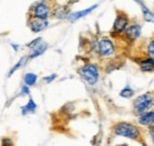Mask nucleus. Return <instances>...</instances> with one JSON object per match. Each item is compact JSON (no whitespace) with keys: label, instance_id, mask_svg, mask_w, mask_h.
<instances>
[{"label":"nucleus","instance_id":"obj_1","mask_svg":"<svg viewBox=\"0 0 154 146\" xmlns=\"http://www.w3.org/2000/svg\"><path fill=\"white\" fill-rule=\"evenodd\" d=\"M113 131H114L116 136L125 137V138H128V139L137 140L141 137L139 127L131 124V123H117L113 127Z\"/></svg>","mask_w":154,"mask_h":146},{"label":"nucleus","instance_id":"obj_2","mask_svg":"<svg viewBox=\"0 0 154 146\" xmlns=\"http://www.w3.org/2000/svg\"><path fill=\"white\" fill-rule=\"evenodd\" d=\"M79 74L81 77L89 84V85H95L98 80V69L94 64H87L82 69H79Z\"/></svg>","mask_w":154,"mask_h":146},{"label":"nucleus","instance_id":"obj_3","mask_svg":"<svg viewBox=\"0 0 154 146\" xmlns=\"http://www.w3.org/2000/svg\"><path fill=\"white\" fill-rule=\"evenodd\" d=\"M153 105V98L151 94L145 93L139 95L134 100V111L136 114H142L147 112Z\"/></svg>","mask_w":154,"mask_h":146},{"label":"nucleus","instance_id":"obj_4","mask_svg":"<svg viewBox=\"0 0 154 146\" xmlns=\"http://www.w3.org/2000/svg\"><path fill=\"white\" fill-rule=\"evenodd\" d=\"M97 53L102 57H110L115 51V46L109 39H101L96 44Z\"/></svg>","mask_w":154,"mask_h":146},{"label":"nucleus","instance_id":"obj_5","mask_svg":"<svg viewBox=\"0 0 154 146\" xmlns=\"http://www.w3.org/2000/svg\"><path fill=\"white\" fill-rule=\"evenodd\" d=\"M127 27H128V18L126 16H123V14H119L116 17L115 21H114L112 33H113V36L123 33Z\"/></svg>","mask_w":154,"mask_h":146},{"label":"nucleus","instance_id":"obj_6","mask_svg":"<svg viewBox=\"0 0 154 146\" xmlns=\"http://www.w3.org/2000/svg\"><path fill=\"white\" fill-rule=\"evenodd\" d=\"M49 14H50V7L45 1L38 2L33 7V18L48 19Z\"/></svg>","mask_w":154,"mask_h":146},{"label":"nucleus","instance_id":"obj_7","mask_svg":"<svg viewBox=\"0 0 154 146\" xmlns=\"http://www.w3.org/2000/svg\"><path fill=\"white\" fill-rule=\"evenodd\" d=\"M125 33V38L129 41H134L139 36H141V26L139 24H132L128 25V27L126 28Z\"/></svg>","mask_w":154,"mask_h":146},{"label":"nucleus","instance_id":"obj_8","mask_svg":"<svg viewBox=\"0 0 154 146\" xmlns=\"http://www.w3.org/2000/svg\"><path fill=\"white\" fill-rule=\"evenodd\" d=\"M137 123L142 126H151L154 124V111H147L142 114H140Z\"/></svg>","mask_w":154,"mask_h":146},{"label":"nucleus","instance_id":"obj_9","mask_svg":"<svg viewBox=\"0 0 154 146\" xmlns=\"http://www.w3.org/2000/svg\"><path fill=\"white\" fill-rule=\"evenodd\" d=\"M30 27L32 30V32L37 33L43 30H45L48 27V20L46 19H39V18H33L32 21L30 22Z\"/></svg>","mask_w":154,"mask_h":146},{"label":"nucleus","instance_id":"obj_10","mask_svg":"<svg viewBox=\"0 0 154 146\" xmlns=\"http://www.w3.org/2000/svg\"><path fill=\"white\" fill-rule=\"evenodd\" d=\"M46 48H48V44L40 40L38 44H36L33 47H31V54H30V58L33 59V58H36V57H38V55L43 54V53L45 52Z\"/></svg>","mask_w":154,"mask_h":146},{"label":"nucleus","instance_id":"obj_11","mask_svg":"<svg viewBox=\"0 0 154 146\" xmlns=\"http://www.w3.org/2000/svg\"><path fill=\"white\" fill-rule=\"evenodd\" d=\"M140 70L142 72H153L154 71V59L145 58L140 61Z\"/></svg>","mask_w":154,"mask_h":146},{"label":"nucleus","instance_id":"obj_12","mask_svg":"<svg viewBox=\"0 0 154 146\" xmlns=\"http://www.w3.org/2000/svg\"><path fill=\"white\" fill-rule=\"evenodd\" d=\"M98 5H93L91 7H89V8H87V10H83V11H79V12H76V13H72V14H70V21H76L77 19L79 18H83V17H85L87 14H89V13H91L95 8H96Z\"/></svg>","mask_w":154,"mask_h":146},{"label":"nucleus","instance_id":"obj_13","mask_svg":"<svg viewBox=\"0 0 154 146\" xmlns=\"http://www.w3.org/2000/svg\"><path fill=\"white\" fill-rule=\"evenodd\" d=\"M137 2H139V5H140V7H141V11H142V14H143V18L145 20L147 21V22H153L154 24V13L152 11H149L141 1H139V0H136Z\"/></svg>","mask_w":154,"mask_h":146},{"label":"nucleus","instance_id":"obj_14","mask_svg":"<svg viewBox=\"0 0 154 146\" xmlns=\"http://www.w3.org/2000/svg\"><path fill=\"white\" fill-rule=\"evenodd\" d=\"M37 109V105L36 103L33 101V99H30L29 103L21 107V113L25 115V114H29V113H35V111Z\"/></svg>","mask_w":154,"mask_h":146},{"label":"nucleus","instance_id":"obj_15","mask_svg":"<svg viewBox=\"0 0 154 146\" xmlns=\"http://www.w3.org/2000/svg\"><path fill=\"white\" fill-rule=\"evenodd\" d=\"M24 81H25V85H29V86H32L36 84L37 81V75L35 73H26L24 75Z\"/></svg>","mask_w":154,"mask_h":146},{"label":"nucleus","instance_id":"obj_16","mask_svg":"<svg viewBox=\"0 0 154 146\" xmlns=\"http://www.w3.org/2000/svg\"><path fill=\"white\" fill-rule=\"evenodd\" d=\"M120 95H121L122 98H132V97L134 95V91H133V89H131V87H125L122 91L120 92Z\"/></svg>","mask_w":154,"mask_h":146},{"label":"nucleus","instance_id":"obj_17","mask_svg":"<svg viewBox=\"0 0 154 146\" xmlns=\"http://www.w3.org/2000/svg\"><path fill=\"white\" fill-rule=\"evenodd\" d=\"M55 16H56L57 18H65V17L68 16V10H66V8H63V7H59V8L56 10Z\"/></svg>","mask_w":154,"mask_h":146},{"label":"nucleus","instance_id":"obj_18","mask_svg":"<svg viewBox=\"0 0 154 146\" xmlns=\"http://www.w3.org/2000/svg\"><path fill=\"white\" fill-rule=\"evenodd\" d=\"M25 61H26V58H25V57H24V58H21L19 61H18V63H17V64H16V65H14V66L11 69V71H10V73H8V75H12L13 73H14L17 70H18V69H19L21 65H24V63H25Z\"/></svg>","mask_w":154,"mask_h":146},{"label":"nucleus","instance_id":"obj_19","mask_svg":"<svg viewBox=\"0 0 154 146\" xmlns=\"http://www.w3.org/2000/svg\"><path fill=\"white\" fill-rule=\"evenodd\" d=\"M147 53L149 55L154 57V40H151L147 45Z\"/></svg>","mask_w":154,"mask_h":146},{"label":"nucleus","instance_id":"obj_20","mask_svg":"<svg viewBox=\"0 0 154 146\" xmlns=\"http://www.w3.org/2000/svg\"><path fill=\"white\" fill-rule=\"evenodd\" d=\"M55 78H56V74H51V75H49V77H45V78H44V81H46V83H51Z\"/></svg>","mask_w":154,"mask_h":146},{"label":"nucleus","instance_id":"obj_21","mask_svg":"<svg viewBox=\"0 0 154 146\" xmlns=\"http://www.w3.org/2000/svg\"><path fill=\"white\" fill-rule=\"evenodd\" d=\"M29 93H30V91H29V85H26V86H24L21 89V95H27Z\"/></svg>","mask_w":154,"mask_h":146},{"label":"nucleus","instance_id":"obj_22","mask_svg":"<svg viewBox=\"0 0 154 146\" xmlns=\"http://www.w3.org/2000/svg\"><path fill=\"white\" fill-rule=\"evenodd\" d=\"M40 40H42V38H37V39H36V40H33V41H32V42H30V44H29V45H27V46H29V47H30V48H31V47H33V46H35V45H36V44H38L39 41H40Z\"/></svg>","mask_w":154,"mask_h":146},{"label":"nucleus","instance_id":"obj_23","mask_svg":"<svg viewBox=\"0 0 154 146\" xmlns=\"http://www.w3.org/2000/svg\"><path fill=\"white\" fill-rule=\"evenodd\" d=\"M149 132H151V137H152V139H153V144H154V124L153 125H151V130H149Z\"/></svg>","mask_w":154,"mask_h":146}]
</instances>
